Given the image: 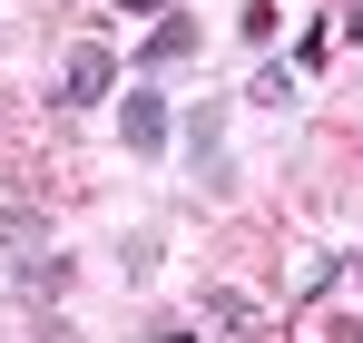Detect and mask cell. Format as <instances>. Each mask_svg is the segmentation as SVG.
I'll use <instances>...</instances> for the list:
<instances>
[{"label":"cell","mask_w":363,"mask_h":343,"mask_svg":"<svg viewBox=\"0 0 363 343\" xmlns=\"http://www.w3.org/2000/svg\"><path fill=\"white\" fill-rule=\"evenodd\" d=\"M344 40H363V0H344Z\"/></svg>","instance_id":"cell-9"},{"label":"cell","mask_w":363,"mask_h":343,"mask_svg":"<svg viewBox=\"0 0 363 343\" xmlns=\"http://www.w3.org/2000/svg\"><path fill=\"white\" fill-rule=\"evenodd\" d=\"M10 275H20L30 294H60V285H69V255H50V245H40V255H20Z\"/></svg>","instance_id":"cell-6"},{"label":"cell","mask_w":363,"mask_h":343,"mask_svg":"<svg viewBox=\"0 0 363 343\" xmlns=\"http://www.w3.org/2000/svg\"><path fill=\"white\" fill-rule=\"evenodd\" d=\"M206 324H216L226 343H265V334H275V324H265V304H255V294H236V285L206 294Z\"/></svg>","instance_id":"cell-2"},{"label":"cell","mask_w":363,"mask_h":343,"mask_svg":"<svg viewBox=\"0 0 363 343\" xmlns=\"http://www.w3.org/2000/svg\"><path fill=\"white\" fill-rule=\"evenodd\" d=\"M118 20H167V0H118Z\"/></svg>","instance_id":"cell-8"},{"label":"cell","mask_w":363,"mask_h":343,"mask_svg":"<svg viewBox=\"0 0 363 343\" xmlns=\"http://www.w3.org/2000/svg\"><path fill=\"white\" fill-rule=\"evenodd\" d=\"M354 285H363V255H354Z\"/></svg>","instance_id":"cell-11"},{"label":"cell","mask_w":363,"mask_h":343,"mask_svg":"<svg viewBox=\"0 0 363 343\" xmlns=\"http://www.w3.org/2000/svg\"><path fill=\"white\" fill-rule=\"evenodd\" d=\"M177 59H196V20H147V40H138V69H177Z\"/></svg>","instance_id":"cell-4"},{"label":"cell","mask_w":363,"mask_h":343,"mask_svg":"<svg viewBox=\"0 0 363 343\" xmlns=\"http://www.w3.org/2000/svg\"><path fill=\"white\" fill-rule=\"evenodd\" d=\"M157 343H196V334H157Z\"/></svg>","instance_id":"cell-10"},{"label":"cell","mask_w":363,"mask_h":343,"mask_svg":"<svg viewBox=\"0 0 363 343\" xmlns=\"http://www.w3.org/2000/svg\"><path fill=\"white\" fill-rule=\"evenodd\" d=\"M118 89V50H99V40H79V50L60 59V108H99Z\"/></svg>","instance_id":"cell-1"},{"label":"cell","mask_w":363,"mask_h":343,"mask_svg":"<svg viewBox=\"0 0 363 343\" xmlns=\"http://www.w3.org/2000/svg\"><path fill=\"white\" fill-rule=\"evenodd\" d=\"M236 30L255 40V50H265V40H275V0H245V10H236Z\"/></svg>","instance_id":"cell-7"},{"label":"cell","mask_w":363,"mask_h":343,"mask_svg":"<svg viewBox=\"0 0 363 343\" xmlns=\"http://www.w3.org/2000/svg\"><path fill=\"white\" fill-rule=\"evenodd\" d=\"M118 128H128L138 157H157V147H167V99H157V89H128V99H118Z\"/></svg>","instance_id":"cell-3"},{"label":"cell","mask_w":363,"mask_h":343,"mask_svg":"<svg viewBox=\"0 0 363 343\" xmlns=\"http://www.w3.org/2000/svg\"><path fill=\"white\" fill-rule=\"evenodd\" d=\"M186 147H196V176H226V137H216V108L186 118Z\"/></svg>","instance_id":"cell-5"}]
</instances>
